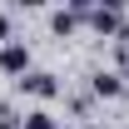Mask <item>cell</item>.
<instances>
[{
    "label": "cell",
    "instance_id": "6da1fadb",
    "mask_svg": "<svg viewBox=\"0 0 129 129\" xmlns=\"http://www.w3.org/2000/svg\"><path fill=\"white\" fill-rule=\"evenodd\" d=\"M0 75H10V80H20V75H30V45H25L20 35L0 45Z\"/></svg>",
    "mask_w": 129,
    "mask_h": 129
},
{
    "label": "cell",
    "instance_id": "7a4b0ae2",
    "mask_svg": "<svg viewBox=\"0 0 129 129\" xmlns=\"http://www.w3.org/2000/svg\"><path fill=\"white\" fill-rule=\"evenodd\" d=\"M84 10H89V0H70L64 10H50V35H60V40H70V35L84 25Z\"/></svg>",
    "mask_w": 129,
    "mask_h": 129
},
{
    "label": "cell",
    "instance_id": "3957f363",
    "mask_svg": "<svg viewBox=\"0 0 129 129\" xmlns=\"http://www.w3.org/2000/svg\"><path fill=\"white\" fill-rule=\"evenodd\" d=\"M84 25L94 35H124V10L119 5H89L84 10Z\"/></svg>",
    "mask_w": 129,
    "mask_h": 129
},
{
    "label": "cell",
    "instance_id": "277c9868",
    "mask_svg": "<svg viewBox=\"0 0 129 129\" xmlns=\"http://www.w3.org/2000/svg\"><path fill=\"white\" fill-rule=\"evenodd\" d=\"M15 84H20V94H30V99H40V104L60 94V80H55L50 70H30V75H20Z\"/></svg>",
    "mask_w": 129,
    "mask_h": 129
},
{
    "label": "cell",
    "instance_id": "5b68a950",
    "mask_svg": "<svg viewBox=\"0 0 129 129\" xmlns=\"http://www.w3.org/2000/svg\"><path fill=\"white\" fill-rule=\"evenodd\" d=\"M89 94L94 99H119L124 94V75H119V70H94V75H89Z\"/></svg>",
    "mask_w": 129,
    "mask_h": 129
},
{
    "label": "cell",
    "instance_id": "8992f818",
    "mask_svg": "<svg viewBox=\"0 0 129 129\" xmlns=\"http://www.w3.org/2000/svg\"><path fill=\"white\" fill-rule=\"evenodd\" d=\"M20 129H60V119H55L45 104H35V109H25V114H20Z\"/></svg>",
    "mask_w": 129,
    "mask_h": 129
},
{
    "label": "cell",
    "instance_id": "52a82bcc",
    "mask_svg": "<svg viewBox=\"0 0 129 129\" xmlns=\"http://www.w3.org/2000/svg\"><path fill=\"white\" fill-rule=\"evenodd\" d=\"M5 40H15V30H10V15L0 10V45H5Z\"/></svg>",
    "mask_w": 129,
    "mask_h": 129
},
{
    "label": "cell",
    "instance_id": "ba28073f",
    "mask_svg": "<svg viewBox=\"0 0 129 129\" xmlns=\"http://www.w3.org/2000/svg\"><path fill=\"white\" fill-rule=\"evenodd\" d=\"M119 60L129 64V35H119Z\"/></svg>",
    "mask_w": 129,
    "mask_h": 129
},
{
    "label": "cell",
    "instance_id": "9c48e42d",
    "mask_svg": "<svg viewBox=\"0 0 129 129\" xmlns=\"http://www.w3.org/2000/svg\"><path fill=\"white\" fill-rule=\"evenodd\" d=\"M80 129H99V124H94V119H84V124H80Z\"/></svg>",
    "mask_w": 129,
    "mask_h": 129
},
{
    "label": "cell",
    "instance_id": "30bf717a",
    "mask_svg": "<svg viewBox=\"0 0 129 129\" xmlns=\"http://www.w3.org/2000/svg\"><path fill=\"white\" fill-rule=\"evenodd\" d=\"M60 129H64V124H60Z\"/></svg>",
    "mask_w": 129,
    "mask_h": 129
}]
</instances>
